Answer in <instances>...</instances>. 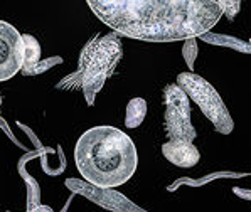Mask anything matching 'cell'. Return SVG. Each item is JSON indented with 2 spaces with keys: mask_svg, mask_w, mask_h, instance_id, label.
Segmentation results:
<instances>
[{
  "mask_svg": "<svg viewBox=\"0 0 251 212\" xmlns=\"http://www.w3.org/2000/svg\"><path fill=\"white\" fill-rule=\"evenodd\" d=\"M88 5L115 34L149 42L199 39L225 14L218 0H90Z\"/></svg>",
  "mask_w": 251,
  "mask_h": 212,
  "instance_id": "cell-1",
  "label": "cell"
},
{
  "mask_svg": "<svg viewBox=\"0 0 251 212\" xmlns=\"http://www.w3.org/2000/svg\"><path fill=\"white\" fill-rule=\"evenodd\" d=\"M76 167L90 186L115 188L126 184L137 172L138 153L133 140L115 126H93L75 146Z\"/></svg>",
  "mask_w": 251,
  "mask_h": 212,
  "instance_id": "cell-2",
  "label": "cell"
},
{
  "mask_svg": "<svg viewBox=\"0 0 251 212\" xmlns=\"http://www.w3.org/2000/svg\"><path fill=\"white\" fill-rule=\"evenodd\" d=\"M123 56L122 42L117 34H106V36H95L86 42L79 56V66L73 78L64 79L57 88L68 86H81L86 96L88 105L95 103V96L103 88L105 81L110 78L115 71L117 64Z\"/></svg>",
  "mask_w": 251,
  "mask_h": 212,
  "instance_id": "cell-3",
  "label": "cell"
},
{
  "mask_svg": "<svg viewBox=\"0 0 251 212\" xmlns=\"http://www.w3.org/2000/svg\"><path fill=\"white\" fill-rule=\"evenodd\" d=\"M177 84L182 88L189 99H192L202 110L206 118L214 125L216 132L223 135H229L233 132L234 121L229 115V110L209 81L194 72H180L177 76Z\"/></svg>",
  "mask_w": 251,
  "mask_h": 212,
  "instance_id": "cell-4",
  "label": "cell"
},
{
  "mask_svg": "<svg viewBox=\"0 0 251 212\" xmlns=\"http://www.w3.org/2000/svg\"><path fill=\"white\" fill-rule=\"evenodd\" d=\"M164 126L165 133L171 140H187L196 138V130L191 121V105L189 96L179 84H169L164 90Z\"/></svg>",
  "mask_w": 251,
  "mask_h": 212,
  "instance_id": "cell-5",
  "label": "cell"
},
{
  "mask_svg": "<svg viewBox=\"0 0 251 212\" xmlns=\"http://www.w3.org/2000/svg\"><path fill=\"white\" fill-rule=\"evenodd\" d=\"M24 57V36L12 24L0 21V83L22 71Z\"/></svg>",
  "mask_w": 251,
  "mask_h": 212,
  "instance_id": "cell-6",
  "label": "cell"
},
{
  "mask_svg": "<svg viewBox=\"0 0 251 212\" xmlns=\"http://www.w3.org/2000/svg\"><path fill=\"white\" fill-rule=\"evenodd\" d=\"M162 155L165 160L179 168H192L199 164L201 153L192 141L187 140H169L162 145Z\"/></svg>",
  "mask_w": 251,
  "mask_h": 212,
  "instance_id": "cell-7",
  "label": "cell"
},
{
  "mask_svg": "<svg viewBox=\"0 0 251 212\" xmlns=\"http://www.w3.org/2000/svg\"><path fill=\"white\" fill-rule=\"evenodd\" d=\"M147 101L144 98H132L126 105L125 126L126 128H138L147 117Z\"/></svg>",
  "mask_w": 251,
  "mask_h": 212,
  "instance_id": "cell-8",
  "label": "cell"
},
{
  "mask_svg": "<svg viewBox=\"0 0 251 212\" xmlns=\"http://www.w3.org/2000/svg\"><path fill=\"white\" fill-rule=\"evenodd\" d=\"M24 46H25V57H24V68L22 72L25 76H32V71L37 64L41 63V46L34 36H24Z\"/></svg>",
  "mask_w": 251,
  "mask_h": 212,
  "instance_id": "cell-9",
  "label": "cell"
},
{
  "mask_svg": "<svg viewBox=\"0 0 251 212\" xmlns=\"http://www.w3.org/2000/svg\"><path fill=\"white\" fill-rule=\"evenodd\" d=\"M182 56L185 59V63L189 64V68H194V61L198 57V39H189L184 42L182 47Z\"/></svg>",
  "mask_w": 251,
  "mask_h": 212,
  "instance_id": "cell-10",
  "label": "cell"
},
{
  "mask_svg": "<svg viewBox=\"0 0 251 212\" xmlns=\"http://www.w3.org/2000/svg\"><path fill=\"white\" fill-rule=\"evenodd\" d=\"M221 3H223V10H225V14L231 19V21H233V19L236 17V14L239 12L241 2H221Z\"/></svg>",
  "mask_w": 251,
  "mask_h": 212,
  "instance_id": "cell-11",
  "label": "cell"
},
{
  "mask_svg": "<svg viewBox=\"0 0 251 212\" xmlns=\"http://www.w3.org/2000/svg\"><path fill=\"white\" fill-rule=\"evenodd\" d=\"M0 105H2V96H0Z\"/></svg>",
  "mask_w": 251,
  "mask_h": 212,
  "instance_id": "cell-12",
  "label": "cell"
}]
</instances>
